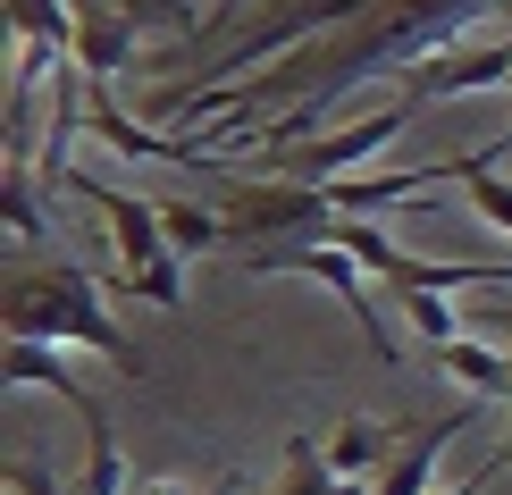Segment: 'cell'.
I'll use <instances>...</instances> for the list:
<instances>
[{
    "mask_svg": "<svg viewBox=\"0 0 512 495\" xmlns=\"http://www.w3.org/2000/svg\"><path fill=\"white\" fill-rule=\"evenodd\" d=\"M9 34L34 42V51L76 59V0H9Z\"/></svg>",
    "mask_w": 512,
    "mask_h": 495,
    "instance_id": "7c38bea8",
    "label": "cell"
},
{
    "mask_svg": "<svg viewBox=\"0 0 512 495\" xmlns=\"http://www.w3.org/2000/svg\"><path fill=\"white\" fill-rule=\"evenodd\" d=\"M487 479H504V470H496V462H487V470H471V479H454V487H437V495H479Z\"/></svg>",
    "mask_w": 512,
    "mask_h": 495,
    "instance_id": "ffe728a7",
    "label": "cell"
},
{
    "mask_svg": "<svg viewBox=\"0 0 512 495\" xmlns=\"http://www.w3.org/2000/svg\"><path fill=\"white\" fill-rule=\"evenodd\" d=\"M504 152H512L504 135L471 143V152H462V193H471V210H479L487 227H504V235H512V185L496 177V160H504Z\"/></svg>",
    "mask_w": 512,
    "mask_h": 495,
    "instance_id": "8fae6325",
    "label": "cell"
},
{
    "mask_svg": "<svg viewBox=\"0 0 512 495\" xmlns=\"http://www.w3.org/2000/svg\"><path fill=\"white\" fill-rule=\"evenodd\" d=\"M236 479H244V470H210V479H168V470H160V479H135L126 495H236Z\"/></svg>",
    "mask_w": 512,
    "mask_h": 495,
    "instance_id": "e0dca14e",
    "label": "cell"
},
{
    "mask_svg": "<svg viewBox=\"0 0 512 495\" xmlns=\"http://www.w3.org/2000/svg\"><path fill=\"white\" fill-rule=\"evenodd\" d=\"M135 17H126V0H110V9H93V0H76V68L93 84L126 76V59H135Z\"/></svg>",
    "mask_w": 512,
    "mask_h": 495,
    "instance_id": "ba28073f",
    "label": "cell"
},
{
    "mask_svg": "<svg viewBox=\"0 0 512 495\" xmlns=\"http://www.w3.org/2000/svg\"><path fill=\"white\" fill-rule=\"evenodd\" d=\"M479 412H487V403H479V395H462L454 412L412 420V428H403V445H395V462L378 470V495H437V487H429V479H437V454H445V445H454Z\"/></svg>",
    "mask_w": 512,
    "mask_h": 495,
    "instance_id": "52a82bcc",
    "label": "cell"
},
{
    "mask_svg": "<svg viewBox=\"0 0 512 495\" xmlns=\"http://www.w3.org/2000/svg\"><path fill=\"white\" fill-rule=\"evenodd\" d=\"M504 143H512V126H504Z\"/></svg>",
    "mask_w": 512,
    "mask_h": 495,
    "instance_id": "7402d4cb",
    "label": "cell"
},
{
    "mask_svg": "<svg viewBox=\"0 0 512 495\" xmlns=\"http://www.w3.org/2000/svg\"><path fill=\"white\" fill-rule=\"evenodd\" d=\"M420 118V101H387V110H370V118H353V126H336V135H311V143H277L269 152V177H294V185H336V177H361L387 143L403 135V126Z\"/></svg>",
    "mask_w": 512,
    "mask_h": 495,
    "instance_id": "277c9868",
    "label": "cell"
},
{
    "mask_svg": "<svg viewBox=\"0 0 512 495\" xmlns=\"http://www.w3.org/2000/svg\"><path fill=\"white\" fill-rule=\"evenodd\" d=\"M403 319L420 328V344H429V353L462 336V319H454V303H445V294H403Z\"/></svg>",
    "mask_w": 512,
    "mask_h": 495,
    "instance_id": "2e32d148",
    "label": "cell"
},
{
    "mask_svg": "<svg viewBox=\"0 0 512 495\" xmlns=\"http://www.w3.org/2000/svg\"><path fill=\"white\" fill-rule=\"evenodd\" d=\"M512 93V34L496 42H462V51H437V59H420V68H403V101H462V93Z\"/></svg>",
    "mask_w": 512,
    "mask_h": 495,
    "instance_id": "8992f818",
    "label": "cell"
},
{
    "mask_svg": "<svg viewBox=\"0 0 512 495\" xmlns=\"http://www.w3.org/2000/svg\"><path fill=\"white\" fill-rule=\"evenodd\" d=\"M487 462H496V470H512V437H504V445H496V454H487Z\"/></svg>",
    "mask_w": 512,
    "mask_h": 495,
    "instance_id": "44dd1931",
    "label": "cell"
},
{
    "mask_svg": "<svg viewBox=\"0 0 512 495\" xmlns=\"http://www.w3.org/2000/svg\"><path fill=\"white\" fill-rule=\"evenodd\" d=\"M160 219H168V252L177 261H202V252L227 244V219L210 202H160Z\"/></svg>",
    "mask_w": 512,
    "mask_h": 495,
    "instance_id": "5bb4252c",
    "label": "cell"
},
{
    "mask_svg": "<svg viewBox=\"0 0 512 495\" xmlns=\"http://www.w3.org/2000/svg\"><path fill=\"white\" fill-rule=\"evenodd\" d=\"M395 445H403V428H387V420H345V428L328 437V470H336V479H361V470L378 479V470L395 462Z\"/></svg>",
    "mask_w": 512,
    "mask_h": 495,
    "instance_id": "30bf717a",
    "label": "cell"
},
{
    "mask_svg": "<svg viewBox=\"0 0 512 495\" xmlns=\"http://www.w3.org/2000/svg\"><path fill=\"white\" fill-rule=\"evenodd\" d=\"M328 244H345L370 277H387L395 294H462V286H504L512 294V261H420V252H403L378 219H328L319 227Z\"/></svg>",
    "mask_w": 512,
    "mask_h": 495,
    "instance_id": "7a4b0ae2",
    "label": "cell"
},
{
    "mask_svg": "<svg viewBox=\"0 0 512 495\" xmlns=\"http://www.w3.org/2000/svg\"><path fill=\"white\" fill-rule=\"evenodd\" d=\"M328 193L319 185H294V177H227V202H219V219H227V244L252 252V244H286V235H319L328 227Z\"/></svg>",
    "mask_w": 512,
    "mask_h": 495,
    "instance_id": "5b68a950",
    "label": "cell"
},
{
    "mask_svg": "<svg viewBox=\"0 0 512 495\" xmlns=\"http://www.w3.org/2000/svg\"><path fill=\"white\" fill-rule=\"evenodd\" d=\"M437 370L462 386V395H479V403H512V344H471V336H454V344H437Z\"/></svg>",
    "mask_w": 512,
    "mask_h": 495,
    "instance_id": "9c48e42d",
    "label": "cell"
},
{
    "mask_svg": "<svg viewBox=\"0 0 512 495\" xmlns=\"http://www.w3.org/2000/svg\"><path fill=\"white\" fill-rule=\"evenodd\" d=\"M68 193H84V202L101 210V227H110V277H101L110 294H135L160 261H177L160 202H143V193H126V185H101V177H84V168H68Z\"/></svg>",
    "mask_w": 512,
    "mask_h": 495,
    "instance_id": "3957f363",
    "label": "cell"
},
{
    "mask_svg": "<svg viewBox=\"0 0 512 495\" xmlns=\"http://www.w3.org/2000/svg\"><path fill=\"white\" fill-rule=\"evenodd\" d=\"M101 277H84L76 261L59 252H34V261L9 269L0 286V319H9V344H84V353H110L118 370H143L135 344L118 336V319L101 311Z\"/></svg>",
    "mask_w": 512,
    "mask_h": 495,
    "instance_id": "6da1fadb",
    "label": "cell"
},
{
    "mask_svg": "<svg viewBox=\"0 0 512 495\" xmlns=\"http://www.w3.org/2000/svg\"><path fill=\"white\" fill-rule=\"evenodd\" d=\"M42 193H51V185H42L34 177V168H0V202H9V244L17 252H42V244H51V219H42Z\"/></svg>",
    "mask_w": 512,
    "mask_h": 495,
    "instance_id": "4fadbf2b",
    "label": "cell"
},
{
    "mask_svg": "<svg viewBox=\"0 0 512 495\" xmlns=\"http://www.w3.org/2000/svg\"><path fill=\"white\" fill-rule=\"evenodd\" d=\"M479 328H487V336H512V294H496V303L479 311Z\"/></svg>",
    "mask_w": 512,
    "mask_h": 495,
    "instance_id": "d6986e66",
    "label": "cell"
},
{
    "mask_svg": "<svg viewBox=\"0 0 512 495\" xmlns=\"http://www.w3.org/2000/svg\"><path fill=\"white\" fill-rule=\"evenodd\" d=\"M9 495H68V487H59V470L42 454H9Z\"/></svg>",
    "mask_w": 512,
    "mask_h": 495,
    "instance_id": "ac0fdd59",
    "label": "cell"
},
{
    "mask_svg": "<svg viewBox=\"0 0 512 495\" xmlns=\"http://www.w3.org/2000/svg\"><path fill=\"white\" fill-rule=\"evenodd\" d=\"M269 495H336V470H328V445H311V437H294L286 445V470H277V487Z\"/></svg>",
    "mask_w": 512,
    "mask_h": 495,
    "instance_id": "9a60e30c",
    "label": "cell"
}]
</instances>
